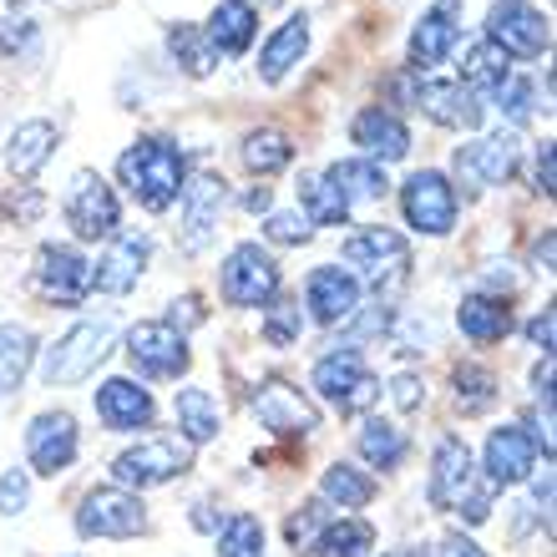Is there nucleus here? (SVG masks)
Returning a JSON list of instances; mask_svg holds the SVG:
<instances>
[{"label": "nucleus", "instance_id": "f257e3e1", "mask_svg": "<svg viewBox=\"0 0 557 557\" xmlns=\"http://www.w3.org/2000/svg\"><path fill=\"white\" fill-rule=\"evenodd\" d=\"M117 177L147 213H168L183 198L188 162H183V147L168 143V137H137L117 158Z\"/></svg>", "mask_w": 557, "mask_h": 557}, {"label": "nucleus", "instance_id": "f03ea898", "mask_svg": "<svg viewBox=\"0 0 557 557\" xmlns=\"http://www.w3.org/2000/svg\"><path fill=\"white\" fill-rule=\"evenodd\" d=\"M112 345H117V324L112 320L72 324V330H66V335H61L57 345L46 350V360H41L46 385H82L87 375H97V366L112 355Z\"/></svg>", "mask_w": 557, "mask_h": 557}, {"label": "nucleus", "instance_id": "7ed1b4c3", "mask_svg": "<svg viewBox=\"0 0 557 557\" xmlns=\"http://www.w3.org/2000/svg\"><path fill=\"white\" fill-rule=\"evenodd\" d=\"M314 391H320L339 416H366L375 400H381V381H375V370L366 366V355L345 345V350H330L314 366Z\"/></svg>", "mask_w": 557, "mask_h": 557}, {"label": "nucleus", "instance_id": "20e7f679", "mask_svg": "<svg viewBox=\"0 0 557 557\" xmlns=\"http://www.w3.org/2000/svg\"><path fill=\"white\" fill-rule=\"evenodd\" d=\"M345 264L360 269L355 278H370L375 289H385V284H400V278H406V269H411V244H406V234H396V228L370 223V228L345 238Z\"/></svg>", "mask_w": 557, "mask_h": 557}, {"label": "nucleus", "instance_id": "39448f33", "mask_svg": "<svg viewBox=\"0 0 557 557\" xmlns=\"http://www.w3.org/2000/svg\"><path fill=\"white\" fill-rule=\"evenodd\" d=\"M219 289H223V299H228L234 309L269 305V299L278 294L274 253L259 249V244H238V249H228V259H223V269H219Z\"/></svg>", "mask_w": 557, "mask_h": 557}, {"label": "nucleus", "instance_id": "423d86ee", "mask_svg": "<svg viewBox=\"0 0 557 557\" xmlns=\"http://www.w3.org/2000/svg\"><path fill=\"white\" fill-rule=\"evenodd\" d=\"M400 208H406V223H411L416 234L425 238H446L456 228V188L451 177L436 173V168H421V173L406 177V188H400Z\"/></svg>", "mask_w": 557, "mask_h": 557}, {"label": "nucleus", "instance_id": "0eeeda50", "mask_svg": "<svg viewBox=\"0 0 557 557\" xmlns=\"http://www.w3.org/2000/svg\"><path fill=\"white\" fill-rule=\"evenodd\" d=\"M76 532H82V537H117L122 543V537L147 532V507L127 486H97V492H87L82 507H76Z\"/></svg>", "mask_w": 557, "mask_h": 557}, {"label": "nucleus", "instance_id": "6e6552de", "mask_svg": "<svg viewBox=\"0 0 557 557\" xmlns=\"http://www.w3.org/2000/svg\"><path fill=\"white\" fill-rule=\"evenodd\" d=\"M66 223H72L76 238H87V244H97V238H112L122 228V203L117 193L107 188L102 173H76L72 188H66Z\"/></svg>", "mask_w": 557, "mask_h": 557}, {"label": "nucleus", "instance_id": "1a4fd4ad", "mask_svg": "<svg viewBox=\"0 0 557 557\" xmlns=\"http://www.w3.org/2000/svg\"><path fill=\"white\" fill-rule=\"evenodd\" d=\"M127 360L152 381H177L193 366L188 335H177L168 320H143L127 330Z\"/></svg>", "mask_w": 557, "mask_h": 557}, {"label": "nucleus", "instance_id": "9d476101", "mask_svg": "<svg viewBox=\"0 0 557 557\" xmlns=\"http://www.w3.org/2000/svg\"><path fill=\"white\" fill-rule=\"evenodd\" d=\"M183 471H188V446H183V441H168V436L137 441V446H127V451L112 461V476H117V486H127V492L162 486V482H173V476H183Z\"/></svg>", "mask_w": 557, "mask_h": 557}, {"label": "nucleus", "instance_id": "9b49d317", "mask_svg": "<svg viewBox=\"0 0 557 557\" xmlns=\"http://www.w3.org/2000/svg\"><path fill=\"white\" fill-rule=\"evenodd\" d=\"M183 234H177V244H183V253H203L208 244H213V234H219V219H223V203H228V183H223L219 173H193L188 183H183Z\"/></svg>", "mask_w": 557, "mask_h": 557}, {"label": "nucleus", "instance_id": "f8f14e48", "mask_svg": "<svg viewBox=\"0 0 557 557\" xmlns=\"http://www.w3.org/2000/svg\"><path fill=\"white\" fill-rule=\"evenodd\" d=\"M537 451H543V441L532 436L528 425H497V431L486 436V446H482L486 486H517V482H528L532 467H537Z\"/></svg>", "mask_w": 557, "mask_h": 557}, {"label": "nucleus", "instance_id": "ddd939ff", "mask_svg": "<svg viewBox=\"0 0 557 557\" xmlns=\"http://www.w3.org/2000/svg\"><path fill=\"white\" fill-rule=\"evenodd\" d=\"M253 416L264 431L284 441H299L309 431H320V406L305 396V391H294L289 381H264L259 385V396H253Z\"/></svg>", "mask_w": 557, "mask_h": 557}, {"label": "nucleus", "instance_id": "4468645a", "mask_svg": "<svg viewBox=\"0 0 557 557\" xmlns=\"http://www.w3.org/2000/svg\"><path fill=\"white\" fill-rule=\"evenodd\" d=\"M486 41L507 51V57H543L553 46V26L547 15H537L532 5H517V0H502L486 15Z\"/></svg>", "mask_w": 557, "mask_h": 557}, {"label": "nucleus", "instance_id": "2eb2a0df", "mask_svg": "<svg viewBox=\"0 0 557 557\" xmlns=\"http://www.w3.org/2000/svg\"><path fill=\"white\" fill-rule=\"evenodd\" d=\"M36 289H41V299H51V305H66V309L82 305L91 294V264L82 259V249H72V244H46V249L36 253Z\"/></svg>", "mask_w": 557, "mask_h": 557}, {"label": "nucleus", "instance_id": "dca6fc26", "mask_svg": "<svg viewBox=\"0 0 557 557\" xmlns=\"http://www.w3.org/2000/svg\"><path fill=\"white\" fill-rule=\"evenodd\" d=\"M517 173V137L512 133H492L482 143L456 147V183L471 193H486L507 183Z\"/></svg>", "mask_w": 557, "mask_h": 557}, {"label": "nucleus", "instance_id": "f3484780", "mask_svg": "<svg viewBox=\"0 0 557 557\" xmlns=\"http://www.w3.org/2000/svg\"><path fill=\"white\" fill-rule=\"evenodd\" d=\"M147 259H152V238L127 228V234H112L107 253L91 264V289L102 294H133L137 278L147 274Z\"/></svg>", "mask_w": 557, "mask_h": 557}, {"label": "nucleus", "instance_id": "a211bd4d", "mask_svg": "<svg viewBox=\"0 0 557 557\" xmlns=\"http://www.w3.org/2000/svg\"><path fill=\"white\" fill-rule=\"evenodd\" d=\"M416 107L451 133H476L486 117V102L461 82H416Z\"/></svg>", "mask_w": 557, "mask_h": 557}, {"label": "nucleus", "instance_id": "6ab92c4d", "mask_svg": "<svg viewBox=\"0 0 557 557\" xmlns=\"http://www.w3.org/2000/svg\"><path fill=\"white\" fill-rule=\"evenodd\" d=\"M76 451H82V436H76V421L66 411H41L36 421H30L26 456H30V467L41 471V476L66 471L76 461Z\"/></svg>", "mask_w": 557, "mask_h": 557}, {"label": "nucleus", "instance_id": "aec40b11", "mask_svg": "<svg viewBox=\"0 0 557 557\" xmlns=\"http://www.w3.org/2000/svg\"><path fill=\"white\" fill-rule=\"evenodd\" d=\"M456 41H461V0H436L411 30V72L421 76L441 66L456 51Z\"/></svg>", "mask_w": 557, "mask_h": 557}, {"label": "nucleus", "instance_id": "412c9836", "mask_svg": "<svg viewBox=\"0 0 557 557\" xmlns=\"http://www.w3.org/2000/svg\"><path fill=\"white\" fill-rule=\"evenodd\" d=\"M471 446L461 436H441L436 456H431V482H425V502L436 512H456V502L471 492Z\"/></svg>", "mask_w": 557, "mask_h": 557}, {"label": "nucleus", "instance_id": "4be33fe9", "mask_svg": "<svg viewBox=\"0 0 557 557\" xmlns=\"http://www.w3.org/2000/svg\"><path fill=\"white\" fill-rule=\"evenodd\" d=\"M305 299H309V314L320 324H350L360 314V278L350 269L320 264L305 284Z\"/></svg>", "mask_w": 557, "mask_h": 557}, {"label": "nucleus", "instance_id": "5701e85b", "mask_svg": "<svg viewBox=\"0 0 557 557\" xmlns=\"http://www.w3.org/2000/svg\"><path fill=\"white\" fill-rule=\"evenodd\" d=\"M350 137H355V147H366L370 162H400L411 152V127L396 112H385V107H366L350 122Z\"/></svg>", "mask_w": 557, "mask_h": 557}, {"label": "nucleus", "instance_id": "b1692460", "mask_svg": "<svg viewBox=\"0 0 557 557\" xmlns=\"http://www.w3.org/2000/svg\"><path fill=\"white\" fill-rule=\"evenodd\" d=\"M97 416L107 421V431H147L158 406L137 381H102L97 385Z\"/></svg>", "mask_w": 557, "mask_h": 557}, {"label": "nucleus", "instance_id": "393cba45", "mask_svg": "<svg viewBox=\"0 0 557 557\" xmlns=\"http://www.w3.org/2000/svg\"><path fill=\"white\" fill-rule=\"evenodd\" d=\"M203 36L213 41L219 57H244L253 46V36H259V11H253L249 0H219L213 15H208Z\"/></svg>", "mask_w": 557, "mask_h": 557}, {"label": "nucleus", "instance_id": "a878e982", "mask_svg": "<svg viewBox=\"0 0 557 557\" xmlns=\"http://www.w3.org/2000/svg\"><path fill=\"white\" fill-rule=\"evenodd\" d=\"M51 152H57V127L46 117L21 122V127L5 137V168H11L15 177H36L46 162H51Z\"/></svg>", "mask_w": 557, "mask_h": 557}, {"label": "nucleus", "instance_id": "bb28decb", "mask_svg": "<svg viewBox=\"0 0 557 557\" xmlns=\"http://www.w3.org/2000/svg\"><path fill=\"white\" fill-rule=\"evenodd\" d=\"M456 324L476 345H497V339L512 335V309H507L502 294H467L461 309H456Z\"/></svg>", "mask_w": 557, "mask_h": 557}, {"label": "nucleus", "instance_id": "cd10ccee", "mask_svg": "<svg viewBox=\"0 0 557 557\" xmlns=\"http://www.w3.org/2000/svg\"><path fill=\"white\" fill-rule=\"evenodd\" d=\"M305 51H309V15H289V21L264 41V51H259V76L274 87V82L289 76V66H299Z\"/></svg>", "mask_w": 557, "mask_h": 557}, {"label": "nucleus", "instance_id": "c85d7f7f", "mask_svg": "<svg viewBox=\"0 0 557 557\" xmlns=\"http://www.w3.org/2000/svg\"><path fill=\"white\" fill-rule=\"evenodd\" d=\"M375 476L360 467H350V461H330L320 476V497L330 502V507H339V512H360V507H370L375 502Z\"/></svg>", "mask_w": 557, "mask_h": 557}, {"label": "nucleus", "instance_id": "c756f323", "mask_svg": "<svg viewBox=\"0 0 557 557\" xmlns=\"http://www.w3.org/2000/svg\"><path fill=\"white\" fill-rule=\"evenodd\" d=\"M507 82H512V57L507 51H497L492 41L467 46V57H461V87H471L476 97H497Z\"/></svg>", "mask_w": 557, "mask_h": 557}, {"label": "nucleus", "instance_id": "7c9ffc66", "mask_svg": "<svg viewBox=\"0 0 557 557\" xmlns=\"http://www.w3.org/2000/svg\"><path fill=\"white\" fill-rule=\"evenodd\" d=\"M173 416H177V431H183L188 446H208V441L219 436V406H213V396L198 391V385H183V391H177Z\"/></svg>", "mask_w": 557, "mask_h": 557}, {"label": "nucleus", "instance_id": "2f4dec72", "mask_svg": "<svg viewBox=\"0 0 557 557\" xmlns=\"http://www.w3.org/2000/svg\"><path fill=\"white\" fill-rule=\"evenodd\" d=\"M238 158H244L249 173L269 177V173H284L294 162V143H289V133H278V127H253V133L244 137V147H238Z\"/></svg>", "mask_w": 557, "mask_h": 557}, {"label": "nucleus", "instance_id": "473e14b6", "mask_svg": "<svg viewBox=\"0 0 557 557\" xmlns=\"http://www.w3.org/2000/svg\"><path fill=\"white\" fill-rule=\"evenodd\" d=\"M360 456H366V467H375V471H396L400 461H406V431L400 425H391V421H381V416H370L366 421V431H360Z\"/></svg>", "mask_w": 557, "mask_h": 557}, {"label": "nucleus", "instance_id": "72a5a7b5", "mask_svg": "<svg viewBox=\"0 0 557 557\" xmlns=\"http://www.w3.org/2000/svg\"><path fill=\"white\" fill-rule=\"evenodd\" d=\"M324 177L335 183L345 198H385L391 193V183H385V168L381 162H370V158H345V162H330L324 168Z\"/></svg>", "mask_w": 557, "mask_h": 557}, {"label": "nucleus", "instance_id": "f704fd0d", "mask_svg": "<svg viewBox=\"0 0 557 557\" xmlns=\"http://www.w3.org/2000/svg\"><path fill=\"white\" fill-rule=\"evenodd\" d=\"M36 366V335L26 324H0V391H21Z\"/></svg>", "mask_w": 557, "mask_h": 557}, {"label": "nucleus", "instance_id": "c9c22d12", "mask_svg": "<svg viewBox=\"0 0 557 557\" xmlns=\"http://www.w3.org/2000/svg\"><path fill=\"white\" fill-rule=\"evenodd\" d=\"M168 57H173L188 76H208L219 66V51H213V41L203 36V26H188V21L168 26Z\"/></svg>", "mask_w": 557, "mask_h": 557}, {"label": "nucleus", "instance_id": "e433bc0d", "mask_svg": "<svg viewBox=\"0 0 557 557\" xmlns=\"http://www.w3.org/2000/svg\"><path fill=\"white\" fill-rule=\"evenodd\" d=\"M299 203H305L309 228H335V223L350 219V198L330 183V177H299Z\"/></svg>", "mask_w": 557, "mask_h": 557}, {"label": "nucleus", "instance_id": "4c0bfd02", "mask_svg": "<svg viewBox=\"0 0 557 557\" xmlns=\"http://www.w3.org/2000/svg\"><path fill=\"white\" fill-rule=\"evenodd\" d=\"M375 553V528H370L366 517H339L330 522L314 547V557H370Z\"/></svg>", "mask_w": 557, "mask_h": 557}, {"label": "nucleus", "instance_id": "58836bf2", "mask_svg": "<svg viewBox=\"0 0 557 557\" xmlns=\"http://www.w3.org/2000/svg\"><path fill=\"white\" fill-rule=\"evenodd\" d=\"M451 385H456V411L461 416H482L497 406V375L486 366H456L451 370Z\"/></svg>", "mask_w": 557, "mask_h": 557}, {"label": "nucleus", "instance_id": "ea45409f", "mask_svg": "<svg viewBox=\"0 0 557 557\" xmlns=\"http://www.w3.org/2000/svg\"><path fill=\"white\" fill-rule=\"evenodd\" d=\"M330 522H335V517H330V502H324V497L305 502V507L284 522V543H289L299 557H309L314 547H320V537H324V528H330Z\"/></svg>", "mask_w": 557, "mask_h": 557}, {"label": "nucleus", "instance_id": "a19ab883", "mask_svg": "<svg viewBox=\"0 0 557 557\" xmlns=\"http://www.w3.org/2000/svg\"><path fill=\"white\" fill-rule=\"evenodd\" d=\"M219 557H264V528L259 517L234 512L219 532Z\"/></svg>", "mask_w": 557, "mask_h": 557}, {"label": "nucleus", "instance_id": "79ce46f5", "mask_svg": "<svg viewBox=\"0 0 557 557\" xmlns=\"http://www.w3.org/2000/svg\"><path fill=\"white\" fill-rule=\"evenodd\" d=\"M305 335V314H299V305L294 299H274L264 314V339L274 345V350H284V345H294V339Z\"/></svg>", "mask_w": 557, "mask_h": 557}, {"label": "nucleus", "instance_id": "37998d69", "mask_svg": "<svg viewBox=\"0 0 557 557\" xmlns=\"http://www.w3.org/2000/svg\"><path fill=\"white\" fill-rule=\"evenodd\" d=\"M264 234H269V244H278V249H299V244H309L314 228H309L305 213H269Z\"/></svg>", "mask_w": 557, "mask_h": 557}, {"label": "nucleus", "instance_id": "c03bdc74", "mask_svg": "<svg viewBox=\"0 0 557 557\" xmlns=\"http://www.w3.org/2000/svg\"><path fill=\"white\" fill-rule=\"evenodd\" d=\"M532 97H537V87L522 82V76H512V82L497 91V107L507 112V122H528L532 117Z\"/></svg>", "mask_w": 557, "mask_h": 557}, {"label": "nucleus", "instance_id": "a18cd8bd", "mask_svg": "<svg viewBox=\"0 0 557 557\" xmlns=\"http://www.w3.org/2000/svg\"><path fill=\"white\" fill-rule=\"evenodd\" d=\"M26 502H30V471H5L0 476V512L5 517L26 512Z\"/></svg>", "mask_w": 557, "mask_h": 557}, {"label": "nucleus", "instance_id": "49530a36", "mask_svg": "<svg viewBox=\"0 0 557 557\" xmlns=\"http://www.w3.org/2000/svg\"><path fill=\"white\" fill-rule=\"evenodd\" d=\"M391 396H396L400 411H421L425 406V381L416 375V370H400L396 381H391Z\"/></svg>", "mask_w": 557, "mask_h": 557}, {"label": "nucleus", "instance_id": "de8ad7c7", "mask_svg": "<svg viewBox=\"0 0 557 557\" xmlns=\"http://www.w3.org/2000/svg\"><path fill=\"white\" fill-rule=\"evenodd\" d=\"M532 188L543 193V198H553L557 193V152H553V143H543L537 147V158H532Z\"/></svg>", "mask_w": 557, "mask_h": 557}, {"label": "nucleus", "instance_id": "09e8293b", "mask_svg": "<svg viewBox=\"0 0 557 557\" xmlns=\"http://www.w3.org/2000/svg\"><path fill=\"white\" fill-rule=\"evenodd\" d=\"M208 320V309L198 294H183V299H173V314H168V324H173L177 335H188L193 324H203Z\"/></svg>", "mask_w": 557, "mask_h": 557}, {"label": "nucleus", "instance_id": "8fccbe9b", "mask_svg": "<svg viewBox=\"0 0 557 557\" xmlns=\"http://www.w3.org/2000/svg\"><path fill=\"white\" fill-rule=\"evenodd\" d=\"M36 41V26L30 21H0V57H15Z\"/></svg>", "mask_w": 557, "mask_h": 557}, {"label": "nucleus", "instance_id": "3c124183", "mask_svg": "<svg viewBox=\"0 0 557 557\" xmlns=\"http://www.w3.org/2000/svg\"><path fill=\"white\" fill-rule=\"evenodd\" d=\"M492 492H497V486H476V492H467V497L456 502V512L467 517L471 528H476V522H486V517H492Z\"/></svg>", "mask_w": 557, "mask_h": 557}, {"label": "nucleus", "instance_id": "603ef678", "mask_svg": "<svg viewBox=\"0 0 557 557\" xmlns=\"http://www.w3.org/2000/svg\"><path fill=\"white\" fill-rule=\"evenodd\" d=\"M553 324H557L553 305H547L543 314H537V320L528 324V339H532V345H537V350H543V355H553Z\"/></svg>", "mask_w": 557, "mask_h": 557}, {"label": "nucleus", "instance_id": "864d4df0", "mask_svg": "<svg viewBox=\"0 0 557 557\" xmlns=\"http://www.w3.org/2000/svg\"><path fill=\"white\" fill-rule=\"evenodd\" d=\"M5 208H11L15 219H36V213H41V198H36L30 188H21V193H11V203Z\"/></svg>", "mask_w": 557, "mask_h": 557}, {"label": "nucleus", "instance_id": "5fc2aeb1", "mask_svg": "<svg viewBox=\"0 0 557 557\" xmlns=\"http://www.w3.org/2000/svg\"><path fill=\"white\" fill-rule=\"evenodd\" d=\"M441 557H486L482 547L471 543V537H461V532H451V537H446V547H441Z\"/></svg>", "mask_w": 557, "mask_h": 557}, {"label": "nucleus", "instance_id": "6e6d98bb", "mask_svg": "<svg viewBox=\"0 0 557 557\" xmlns=\"http://www.w3.org/2000/svg\"><path fill=\"white\" fill-rule=\"evenodd\" d=\"M244 208H249V213H274V188H249Z\"/></svg>", "mask_w": 557, "mask_h": 557}, {"label": "nucleus", "instance_id": "4d7b16f0", "mask_svg": "<svg viewBox=\"0 0 557 557\" xmlns=\"http://www.w3.org/2000/svg\"><path fill=\"white\" fill-rule=\"evenodd\" d=\"M532 259H537V269H553V234L537 238V249H532Z\"/></svg>", "mask_w": 557, "mask_h": 557}, {"label": "nucleus", "instance_id": "13d9d810", "mask_svg": "<svg viewBox=\"0 0 557 557\" xmlns=\"http://www.w3.org/2000/svg\"><path fill=\"white\" fill-rule=\"evenodd\" d=\"M385 557H431V547H396V553H385Z\"/></svg>", "mask_w": 557, "mask_h": 557}, {"label": "nucleus", "instance_id": "bf43d9fd", "mask_svg": "<svg viewBox=\"0 0 557 557\" xmlns=\"http://www.w3.org/2000/svg\"><path fill=\"white\" fill-rule=\"evenodd\" d=\"M249 5H253V0H249ZM259 5H278V0H259Z\"/></svg>", "mask_w": 557, "mask_h": 557}, {"label": "nucleus", "instance_id": "052dcab7", "mask_svg": "<svg viewBox=\"0 0 557 557\" xmlns=\"http://www.w3.org/2000/svg\"><path fill=\"white\" fill-rule=\"evenodd\" d=\"M517 5H528V0H517Z\"/></svg>", "mask_w": 557, "mask_h": 557}]
</instances>
